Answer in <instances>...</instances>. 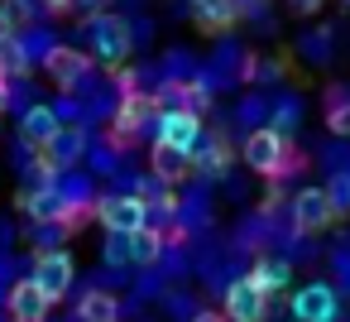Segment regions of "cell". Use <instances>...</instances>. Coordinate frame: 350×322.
<instances>
[{
  "label": "cell",
  "instance_id": "1",
  "mask_svg": "<svg viewBox=\"0 0 350 322\" xmlns=\"http://www.w3.org/2000/svg\"><path fill=\"white\" fill-rule=\"evenodd\" d=\"M240 159H245V169H250V173H259V178H283V173L297 164L293 140H288V135H278L273 125H254V130L245 135Z\"/></svg>",
  "mask_w": 350,
  "mask_h": 322
},
{
  "label": "cell",
  "instance_id": "2",
  "mask_svg": "<svg viewBox=\"0 0 350 322\" xmlns=\"http://www.w3.org/2000/svg\"><path fill=\"white\" fill-rule=\"evenodd\" d=\"M87 39H92V58L106 68H125V58L135 53V29L116 10H96L87 20Z\"/></svg>",
  "mask_w": 350,
  "mask_h": 322
},
{
  "label": "cell",
  "instance_id": "3",
  "mask_svg": "<svg viewBox=\"0 0 350 322\" xmlns=\"http://www.w3.org/2000/svg\"><path fill=\"white\" fill-rule=\"evenodd\" d=\"M96 221L111 231V236H135L149 226V202L139 193H111L96 202Z\"/></svg>",
  "mask_w": 350,
  "mask_h": 322
},
{
  "label": "cell",
  "instance_id": "4",
  "mask_svg": "<svg viewBox=\"0 0 350 322\" xmlns=\"http://www.w3.org/2000/svg\"><path fill=\"white\" fill-rule=\"evenodd\" d=\"M331 221H336V202H331L326 183H307V188L293 197V231L317 236V231H326Z\"/></svg>",
  "mask_w": 350,
  "mask_h": 322
},
{
  "label": "cell",
  "instance_id": "5",
  "mask_svg": "<svg viewBox=\"0 0 350 322\" xmlns=\"http://www.w3.org/2000/svg\"><path fill=\"white\" fill-rule=\"evenodd\" d=\"M226 322H264V312H269V288L254 279V274H245V279H230L226 284Z\"/></svg>",
  "mask_w": 350,
  "mask_h": 322
},
{
  "label": "cell",
  "instance_id": "6",
  "mask_svg": "<svg viewBox=\"0 0 350 322\" xmlns=\"http://www.w3.org/2000/svg\"><path fill=\"white\" fill-rule=\"evenodd\" d=\"M29 279H34V284L58 303V298H68V288L77 284V260H72L68 250H44V255H34Z\"/></svg>",
  "mask_w": 350,
  "mask_h": 322
},
{
  "label": "cell",
  "instance_id": "7",
  "mask_svg": "<svg viewBox=\"0 0 350 322\" xmlns=\"http://www.w3.org/2000/svg\"><path fill=\"white\" fill-rule=\"evenodd\" d=\"M44 73H49V82H53L58 92H77V87L92 77V58H87L82 49H72V44H53L49 58H44Z\"/></svg>",
  "mask_w": 350,
  "mask_h": 322
},
{
  "label": "cell",
  "instance_id": "8",
  "mask_svg": "<svg viewBox=\"0 0 350 322\" xmlns=\"http://www.w3.org/2000/svg\"><path fill=\"white\" fill-rule=\"evenodd\" d=\"M202 135H206V125H202L197 111H187V106L159 111V140H163V145H173V149H183V154H197Z\"/></svg>",
  "mask_w": 350,
  "mask_h": 322
},
{
  "label": "cell",
  "instance_id": "9",
  "mask_svg": "<svg viewBox=\"0 0 350 322\" xmlns=\"http://www.w3.org/2000/svg\"><path fill=\"white\" fill-rule=\"evenodd\" d=\"M58 130H63V121H58V111H53V106H44V101H29V106L20 111V145L44 149Z\"/></svg>",
  "mask_w": 350,
  "mask_h": 322
},
{
  "label": "cell",
  "instance_id": "10",
  "mask_svg": "<svg viewBox=\"0 0 350 322\" xmlns=\"http://www.w3.org/2000/svg\"><path fill=\"white\" fill-rule=\"evenodd\" d=\"M187 173H192V154H183V149H173V145H163V140L149 145V178H154V183L173 188V183H183Z\"/></svg>",
  "mask_w": 350,
  "mask_h": 322
},
{
  "label": "cell",
  "instance_id": "11",
  "mask_svg": "<svg viewBox=\"0 0 350 322\" xmlns=\"http://www.w3.org/2000/svg\"><path fill=\"white\" fill-rule=\"evenodd\" d=\"M10 322H49V308H53V298L34 284V279H20L15 288H10Z\"/></svg>",
  "mask_w": 350,
  "mask_h": 322
},
{
  "label": "cell",
  "instance_id": "12",
  "mask_svg": "<svg viewBox=\"0 0 350 322\" xmlns=\"http://www.w3.org/2000/svg\"><path fill=\"white\" fill-rule=\"evenodd\" d=\"M82 149H87V135L77 130V125H63L44 149H39V164L49 169V173H58V169H68V164H77L82 159Z\"/></svg>",
  "mask_w": 350,
  "mask_h": 322
},
{
  "label": "cell",
  "instance_id": "13",
  "mask_svg": "<svg viewBox=\"0 0 350 322\" xmlns=\"http://www.w3.org/2000/svg\"><path fill=\"white\" fill-rule=\"evenodd\" d=\"M293 312H297L302 322H331V317H336V293H331V284H307V288H297V293H293Z\"/></svg>",
  "mask_w": 350,
  "mask_h": 322
},
{
  "label": "cell",
  "instance_id": "14",
  "mask_svg": "<svg viewBox=\"0 0 350 322\" xmlns=\"http://www.w3.org/2000/svg\"><path fill=\"white\" fill-rule=\"evenodd\" d=\"M120 317V298L111 288H87L77 298V322H116Z\"/></svg>",
  "mask_w": 350,
  "mask_h": 322
},
{
  "label": "cell",
  "instance_id": "15",
  "mask_svg": "<svg viewBox=\"0 0 350 322\" xmlns=\"http://www.w3.org/2000/svg\"><path fill=\"white\" fill-rule=\"evenodd\" d=\"M192 15H197V25H202L206 34H226V29H235L240 5H235V0H206V5L192 10Z\"/></svg>",
  "mask_w": 350,
  "mask_h": 322
},
{
  "label": "cell",
  "instance_id": "16",
  "mask_svg": "<svg viewBox=\"0 0 350 322\" xmlns=\"http://www.w3.org/2000/svg\"><path fill=\"white\" fill-rule=\"evenodd\" d=\"M125 245H130V264H154L159 255H163V240H159V231H135V236H125Z\"/></svg>",
  "mask_w": 350,
  "mask_h": 322
},
{
  "label": "cell",
  "instance_id": "17",
  "mask_svg": "<svg viewBox=\"0 0 350 322\" xmlns=\"http://www.w3.org/2000/svg\"><path fill=\"white\" fill-rule=\"evenodd\" d=\"M326 130L336 140H350V97L345 92H331V101H326Z\"/></svg>",
  "mask_w": 350,
  "mask_h": 322
},
{
  "label": "cell",
  "instance_id": "18",
  "mask_svg": "<svg viewBox=\"0 0 350 322\" xmlns=\"http://www.w3.org/2000/svg\"><path fill=\"white\" fill-rule=\"evenodd\" d=\"M264 125H273L278 135H293V130H297V101L283 97L278 106H269V121H264Z\"/></svg>",
  "mask_w": 350,
  "mask_h": 322
},
{
  "label": "cell",
  "instance_id": "19",
  "mask_svg": "<svg viewBox=\"0 0 350 322\" xmlns=\"http://www.w3.org/2000/svg\"><path fill=\"white\" fill-rule=\"evenodd\" d=\"M34 5H39V0H0V15H5V20H10V29L20 34V29L34 20Z\"/></svg>",
  "mask_w": 350,
  "mask_h": 322
},
{
  "label": "cell",
  "instance_id": "20",
  "mask_svg": "<svg viewBox=\"0 0 350 322\" xmlns=\"http://www.w3.org/2000/svg\"><path fill=\"white\" fill-rule=\"evenodd\" d=\"M288 274H293V269H288L283 260H264V264H254V279H259L269 293H273V288H283V284H288Z\"/></svg>",
  "mask_w": 350,
  "mask_h": 322
},
{
  "label": "cell",
  "instance_id": "21",
  "mask_svg": "<svg viewBox=\"0 0 350 322\" xmlns=\"http://www.w3.org/2000/svg\"><path fill=\"white\" fill-rule=\"evenodd\" d=\"M326 193H331V202H336V212H340V207H350V178H345V173H340L336 183H326Z\"/></svg>",
  "mask_w": 350,
  "mask_h": 322
},
{
  "label": "cell",
  "instance_id": "22",
  "mask_svg": "<svg viewBox=\"0 0 350 322\" xmlns=\"http://www.w3.org/2000/svg\"><path fill=\"white\" fill-rule=\"evenodd\" d=\"M321 5H326V0H288V10H293V15H302V20L321 15Z\"/></svg>",
  "mask_w": 350,
  "mask_h": 322
},
{
  "label": "cell",
  "instance_id": "23",
  "mask_svg": "<svg viewBox=\"0 0 350 322\" xmlns=\"http://www.w3.org/2000/svg\"><path fill=\"white\" fill-rule=\"evenodd\" d=\"M5 111H10V77L0 73V116H5Z\"/></svg>",
  "mask_w": 350,
  "mask_h": 322
},
{
  "label": "cell",
  "instance_id": "24",
  "mask_svg": "<svg viewBox=\"0 0 350 322\" xmlns=\"http://www.w3.org/2000/svg\"><path fill=\"white\" fill-rule=\"evenodd\" d=\"M77 5V0H44V10H53V15H68Z\"/></svg>",
  "mask_w": 350,
  "mask_h": 322
},
{
  "label": "cell",
  "instance_id": "25",
  "mask_svg": "<svg viewBox=\"0 0 350 322\" xmlns=\"http://www.w3.org/2000/svg\"><path fill=\"white\" fill-rule=\"evenodd\" d=\"M187 322H226V312H211V308H206V312H192Z\"/></svg>",
  "mask_w": 350,
  "mask_h": 322
},
{
  "label": "cell",
  "instance_id": "26",
  "mask_svg": "<svg viewBox=\"0 0 350 322\" xmlns=\"http://www.w3.org/2000/svg\"><path fill=\"white\" fill-rule=\"evenodd\" d=\"M5 39H15V29H10V20H5V15H0V44H5Z\"/></svg>",
  "mask_w": 350,
  "mask_h": 322
},
{
  "label": "cell",
  "instance_id": "27",
  "mask_svg": "<svg viewBox=\"0 0 350 322\" xmlns=\"http://www.w3.org/2000/svg\"><path fill=\"white\" fill-rule=\"evenodd\" d=\"M183 5H192V10H202V5H206V0H183Z\"/></svg>",
  "mask_w": 350,
  "mask_h": 322
},
{
  "label": "cell",
  "instance_id": "28",
  "mask_svg": "<svg viewBox=\"0 0 350 322\" xmlns=\"http://www.w3.org/2000/svg\"><path fill=\"white\" fill-rule=\"evenodd\" d=\"M340 5H345V10H350V0H340Z\"/></svg>",
  "mask_w": 350,
  "mask_h": 322
}]
</instances>
